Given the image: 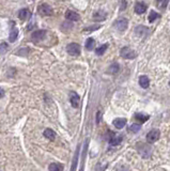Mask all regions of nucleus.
Wrapping results in <instances>:
<instances>
[{
    "instance_id": "obj_1",
    "label": "nucleus",
    "mask_w": 170,
    "mask_h": 171,
    "mask_svg": "<svg viewBox=\"0 0 170 171\" xmlns=\"http://www.w3.org/2000/svg\"><path fill=\"white\" fill-rule=\"evenodd\" d=\"M137 150L142 158H149L152 155V148L148 144L145 143H138Z\"/></svg>"
},
{
    "instance_id": "obj_2",
    "label": "nucleus",
    "mask_w": 170,
    "mask_h": 171,
    "mask_svg": "<svg viewBox=\"0 0 170 171\" xmlns=\"http://www.w3.org/2000/svg\"><path fill=\"white\" fill-rule=\"evenodd\" d=\"M67 52L71 56H79L81 52V47L77 43H70L67 46Z\"/></svg>"
},
{
    "instance_id": "obj_3",
    "label": "nucleus",
    "mask_w": 170,
    "mask_h": 171,
    "mask_svg": "<svg viewBox=\"0 0 170 171\" xmlns=\"http://www.w3.org/2000/svg\"><path fill=\"white\" fill-rule=\"evenodd\" d=\"M120 56L123 58V59H135L137 57V54H136L135 50H133L132 48L130 47H123L122 49L120 50Z\"/></svg>"
},
{
    "instance_id": "obj_4",
    "label": "nucleus",
    "mask_w": 170,
    "mask_h": 171,
    "mask_svg": "<svg viewBox=\"0 0 170 171\" xmlns=\"http://www.w3.org/2000/svg\"><path fill=\"white\" fill-rule=\"evenodd\" d=\"M46 34L47 32L45 30H36L31 34V41L33 43H40L46 38Z\"/></svg>"
},
{
    "instance_id": "obj_5",
    "label": "nucleus",
    "mask_w": 170,
    "mask_h": 171,
    "mask_svg": "<svg viewBox=\"0 0 170 171\" xmlns=\"http://www.w3.org/2000/svg\"><path fill=\"white\" fill-rule=\"evenodd\" d=\"M159 137H161V132L159 129H152L147 135V141L149 143H154L159 140Z\"/></svg>"
},
{
    "instance_id": "obj_6",
    "label": "nucleus",
    "mask_w": 170,
    "mask_h": 171,
    "mask_svg": "<svg viewBox=\"0 0 170 171\" xmlns=\"http://www.w3.org/2000/svg\"><path fill=\"white\" fill-rule=\"evenodd\" d=\"M38 12L43 16H49L53 14V8L50 6H48L47 3H43L41 6H39Z\"/></svg>"
},
{
    "instance_id": "obj_7",
    "label": "nucleus",
    "mask_w": 170,
    "mask_h": 171,
    "mask_svg": "<svg viewBox=\"0 0 170 171\" xmlns=\"http://www.w3.org/2000/svg\"><path fill=\"white\" fill-rule=\"evenodd\" d=\"M127 26H128V20L124 17L122 18H119L118 20L115 23V27L117 30L119 31H124L127 29Z\"/></svg>"
},
{
    "instance_id": "obj_8",
    "label": "nucleus",
    "mask_w": 170,
    "mask_h": 171,
    "mask_svg": "<svg viewBox=\"0 0 170 171\" xmlns=\"http://www.w3.org/2000/svg\"><path fill=\"white\" fill-rule=\"evenodd\" d=\"M65 18L71 21H78L79 19H80V16H79V14L76 13V12L69 10V11H67V13H65Z\"/></svg>"
},
{
    "instance_id": "obj_9",
    "label": "nucleus",
    "mask_w": 170,
    "mask_h": 171,
    "mask_svg": "<svg viewBox=\"0 0 170 171\" xmlns=\"http://www.w3.org/2000/svg\"><path fill=\"white\" fill-rule=\"evenodd\" d=\"M106 17H107V13L105 11H103V10H99L98 12H95L93 14V19L96 21H103L105 20Z\"/></svg>"
},
{
    "instance_id": "obj_10",
    "label": "nucleus",
    "mask_w": 170,
    "mask_h": 171,
    "mask_svg": "<svg viewBox=\"0 0 170 171\" xmlns=\"http://www.w3.org/2000/svg\"><path fill=\"white\" fill-rule=\"evenodd\" d=\"M70 101H71V104L74 108L79 107V103H80V97L77 93L72 92L71 95H70Z\"/></svg>"
},
{
    "instance_id": "obj_11",
    "label": "nucleus",
    "mask_w": 170,
    "mask_h": 171,
    "mask_svg": "<svg viewBox=\"0 0 170 171\" xmlns=\"http://www.w3.org/2000/svg\"><path fill=\"white\" fill-rule=\"evenodd\" d=\"M18 17L21 20H27L31 17V12L28 9H21L18 13Z\"/></svg>"
},
{
    "instance_id": "obj_12",
    "label": "nucleus",
    "mask_w": 170,
    "mask_h": 171,
    "mask_svg": "<svg viewBox=\"0 0 170 171\" xmlns=\"http://www.w3.org/2000/svg\"><path fill=\"white\" fill-rule=\"evenodd\" d=\"M125 124H126V119H124V118H117V119H115V121H113V125H115V127H117L118 129L123 128V127L125 126Z\"/></svg>"
},
{
    "instance_id": "obj_13",
    "label": "nucleus",
    "mask_w": 170,
    "mask_h": 171,
    "mask_svg": "<svg viewBox=\"0 0 170 171\" xmlns=\"http://www.w3.org/2000/svg\"><path fill=\"white\" fill-rule=\"evenodd\" d=\"M147 10V6L143 2H137L135 4V12L137 14H143Z\"/></svg>"
},
{
    "instance_id": "obj_14",
    "label": "nucleus",
    "mask_w": 170,
    "mask_h": 171,
    "mask_svg": "<svg viewBox=\"0 0 170 171\" xmlns=\"http://www.w3.org/2000/svg\"><path fill=\"white\" fill-rule=\"evenodd\" d=\"M139 85L141 88L143 89H148L149 88V86H150V80H149V78H148L147 76H145V75H142V76H140L139 77Z\"/></svg>"
},
{
    "instance_id": "obj_15",
    "label": "nucleus",
    "mask_w": 170,
    "mask_h": 171,
    "mask_svg": "<svg viewBox=\"0 0 170 171\" xmlns=\"http://www.w3.org/2000/svg\"><path fill=\"white\" fill-rule=\"evenodd\" d=\"M17 37H18V29L17 28H12L11 29V32H10V37H9V40L10 42H15L17 40Z\"/></svg>"
},
{
    "instance_id": "obj_16",
    "label": "nucleus",
    "mask_w": 170,
    "mask_h": 171,
    "mask_svg": "<svg viewBox=\"0 0 170 171\" xmlns=\"http://www.w3.org/2000/svg\"><path fill=\"white\" fill-rule=\"evenodd\" d=\"M135 32L140 37H143V35H145L149 32V29L145 28V26H137V28L135 29Z\"/></svg>"
},
{
    "instance_id": "obj_17",
    "label": "nucleus",
    "mask_w": 170,
    "mask_h": 171,
    "mask_svg": "<svg viewBox=\"0 0 170 171\" xmlns=\"http://www.w3.org/2000/svg\"><path fill=\"white\" fill-rule=\"evenodd\" d=\"M121 142H122V137L121 136H113L110 138V140H109V143H110V146H119Z\"/></svg>"
},
{
    "instance_id": "obj_18",
    "label": "nucleus",
    "mask_w": 170,
    "mask_h": 171,
    "mask_svg": "<svg viewBox=\"0 0 170 171\" xmlns=\"http://www.w3.org/2000/svg\"><path fill=\"white\" fill-rule=\"evenodd\" d=\"M44 136L46 138H48L49 140H55L56 138V133L55 131H53V129L50 128H46L44 131Z\"/></svg>"
},
{
    "instance_id": "obj_19",
    "label": "nucleus",
    "mask_w": 170,
    "mask_h": 171,
    "mask_svg": "<svg viewBox=\"0 0 170 171\" xmlns=\"http://www.w3.org/2000/svg\"><path fill=\"white\" fill-rule=\"evenodd\" d=\"M135 118H136V120L137 121H140L141 123H145V122H147L148 120L150 119V115H143V114H136L135 115Z\"/></svg>"
},
{
    "instance_id": "obj_20",
    "label": "nucleus",
    "mask_w": 170,
    "mask_h": 171,
    "mask_svg": "<svg viewBox=\"0 0 170 171\" xmlns=\"http://www.w3.org/2000/svg\"><path fill=\"white\" fill-rule=\"evenodd\" d=\"M119 70H120V65H119L118 63H113L108 67L107 73L108 74H117L119 72Z\"/></svg>"
},
{
    "instance_id": "obj_21",
    "label": "nucleus",
    "mask_w": 170,
    "mask_h": 171,
    "mask_svg": "<svg viewBox=\"0 0 170 171\" xmlns=\"http://www.w3.org/2000/svg\"><path fill=\"white\" fill-rule=\"evenodd\" d=\"M94 45H95L94 38H87V41H86V49L87 50H92L94 48Z\"/></svg>"
},
{
    "instance_id": "obj_22",
    "label": "nucleus",
    "mask_w": 170,
    "mask_h": 171,
    "mask_svg": "<svg viewBox=\"0 0 170 171\" xmlns=\"http://www.w3.org/2000/svg\"><path fill=\"white\" fill-rule=\"evenodd\" d=\"M107 48H108V44H104V45H102V46H99L98 49L95 50L96 55H98V56H102V55L107 50Z\"/></svg>"
},
{
    "instance_id": "obj_23",
    "label": "nucleus",
    "mask_w": 170,
    "mask_h": 171,
    "mask_svg": "<svg viewBox=\"0 0 170 171\" xmlns=\"http://www.w3.org/2000/svg\"><path fill=\"white\" fill-rule=\"evenodd\" d=\"M161 17V15H159V13H157V12H155V11H152L151 13L149 14V21L150 23H153V21L155 20V19H157V18H159Z\"/></svg>"
},
{
    "instance_id": "obj_24",
    "label": "nucleus",
    "mask_w": 170,
    "mask_h": 171,
    "mask_svg": "<svg viewBox=\"0 0 170 171\" xmlns=\"http://www.w3.org/2000/svg\"><path fill=\"white\" fill-rule=\"evenodd\" d=\"M50 171H61L63 169V167L59 164H50L49 168H48Z\"/></svg>"
},
{
    "instance_id": "obj_25",
    "label": "nucleus",
    "mask_w": 170,
    "mask_h": 171,
    "mask_svg": "<svg viewBox=\"0 0 170 171\" xmlns=\"http://www.w3.org/2000/svg\"><path fill=\"white\" fill-rule=\"evenodd\" d=\"M9 45L7 43H0V55H3L8 52Z\"/></svg>"
},
{
    "instance_id": "obj_26",
    "label": "nucleus",
    "mask_w": 170,
    "mask_h": 171,
    "mask_svg": "<svg viewBox=\"0 0 170 171\" xmlns=\"http://www.w3.org/2000/svg\"><path fill=\"white\" fill-rule=\"evenodd\" d=\"M140 129H141V125L140 124H132L130 127V131L132 132V133H138Z\"/></svg>"
},
{
    "instance_id": "obj_27",
    "label": "nucleus",
    "mask_w": 170,
    "mask_h": 171,
    "mask_svg": "<svg viewBox=\"0 0 170 171\" xmlns=\"http://www.w3.org/2000/svg\"><path fill=\"white\" fill-rule=\"evenodd\" d=\"M78 153H79V146H77L76 153H75V160H73V167L71 170H76V165H77V160H78Z\"/></svg>"
},
{
    "instance_id": "obj_28",
    "label": "nucleus",
    "mask_w": 170,
    "mask_h": 171,
    "mask_svg": "<svg viewBox=\"0 0 170 171\" xmlns=\"http://www.w3.org/2000/svg\"><path fill=\"white\" fill-rule=\"evenodd\" d=\"M29 52V48H24V49H19L17 52L18 56H27Z\"/></svg>"
},
{
    "instance_id": "obj_29",
    "label": "nucleus",
    "mask_w": 170,
    "mask_h": 171,
    "mask_svg": "<svg viewBox=\"0 0 170 171\" xmlns=\"http://www.w3.org/2000/svg\"><path fill=\"white\" fill-rule=\"evenodd\" d=\"M156 1H157V6H159V8H165V7L167 6L168 0H156Z\"/></svg>"
},
{
    "instance_id": "obj_30",
    "label": "nucleus",
    "mask_w": 170,
    "mask_h": 171,
    "mask_svg": "<svg viewBox=\"0 0 170 171\" xmlns=\"http://www.w3.org/2000/svg\"><path fill=\"white\" fill-rule=\"evenodd\" d=\"M126 8V1L125 0H121V7H120V11H124Z\"/></svg>"
},
{
    "instance_id": "obj_31",
    "label": "nucleus",
    "mask_w": 170,
    "mask_h": 171,
    "mask_svg": "<svg viewBox=\"0 0 170 171\" xmlns=\"http://www.w3.org/2000/svg\"><path fill=\"white\" fill-rule=\"evenodd\" d=\"M102 120V112L101 111H98V115H96V123H99Z\"/></svg>"
},
{
    "instance_id": "obj_32",
    "label": "nucleus",
    "mask_w": 170,
    "mask_h": 171,
    "mask_svg": "<svg viewBox=\"0 0 170 171\" xmlns=\"http://www.w3.org/2000/svg\"><path fill=\"white\" fill-rule=\"evenodd\" d=\"M93 28H87V29H85L84 31H93V30H96V29H99L101 26H92Z\"/></svg>"
},
{
    "instance_id": "obj_33",
    "label": "nucleus",
    "mask_w": 170,
    "mask_h": 171,
    "mask_svg": "<svg viewBox=\"0 0 170 171\" xmlns=\"http://www.w3.org/2000/svg\"><path fill=\"white\" fill-rule=\"evenodd\" d=\"M3 95H4V90L0 87V98L3 97Z\"/></svg>"
},
{
    "instance_id": "obj_34",
    "label": "nucleus",
    "mask_w": 170,
    "mask_h": 171,
    "mask_svg": "<svg viewBox=\"0 0 170 171\" xmlns=\"http://www.w3.org/2000/svg\"><path fill=\"white\" fill-rule=\"evenodd\" d=\"M169 86H170V81H169Z\"/></svg>"
}]
</instances>
